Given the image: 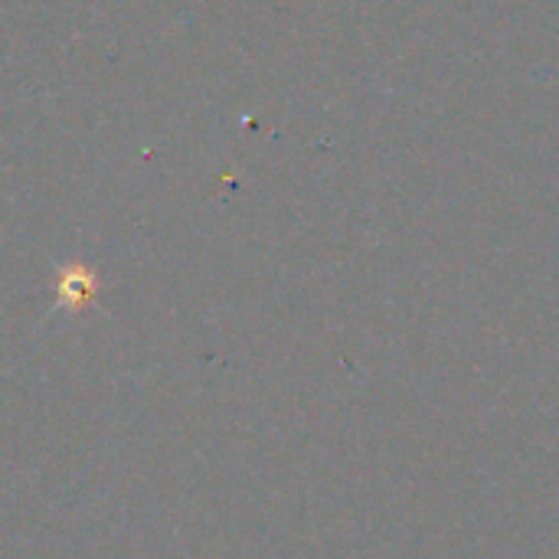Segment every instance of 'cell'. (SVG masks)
I'll return each mask as SVG.
<instances>
[{
	"label": "cell",
	"instance_id": "6da1fadb",
	"mask_svg": "<svg viewBox=\"0 0 559 559\" xmlns=\"http://www.w3.org/2000/svg\"><path fill=\"white\" fill-rule=\"evenodd\" d=\"M56 298L66 308H82L95 298V275L85 265H66L56 278Z\"/></svg>",
	"mask_w": 559,
	"mask_h": 559
}]
</instances>
